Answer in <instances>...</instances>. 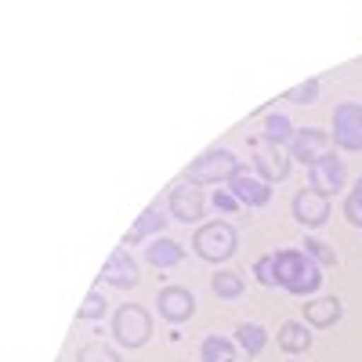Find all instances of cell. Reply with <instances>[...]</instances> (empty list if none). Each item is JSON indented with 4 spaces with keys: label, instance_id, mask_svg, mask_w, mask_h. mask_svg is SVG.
I'll list each match as a JSON object with an SVG mask.
<instances>
[{
    "label": "cell",
    "instance_id": "6da1fadb",
    "mask_svg": "<svg viewBox=\"0 0 362 362\" xmlns=\"http://www.w3.org/2000/svg\"><path fill=\"white\" fill-rule=\"evenodd\" d=\"M276 286L293 297H315L322 286V264L312 261L305 250H279L276 254Z\"/></svg>",
    "mask_w": 362,
    "mask_h": 362
},
{
    "label": "cell",
    "instance_id": "7a4b0ae2",
    "mask_svg": "<svg viewBox=\"0 0 362 362\" xmlns=\"http://www.w3.org/2000/svg\"><path fill=\"white\" fill-rule=\"evenodd\" d=\"M235 167H239V160H235L232 148L214 145V148L199 153V156L185 167L181 181H192V185H199V189H203V185H218V181H228V177L235 174Z\"/></svg>",
    "mask_w": 362,
    "mask_h": 362
},
{
    "label": "cell",
    "instance_id": "3957f363",
    "mask_svg": "<svg viewBox=\"0 0 362 362\" xmlns=\"http://www.w3.org/2000/svg\"><path fill=\"white\" fill-rule=\"evenodd\" d=\"M235 247H239V235H235V228H232L228 221H206V225H199L196 235H192L196 257H203V261H210V264L228 261V257L235 254Z\"/></svg>",
    "mask_w": 362,
    "mask_h": 362
},
{
    "label": "cell",
    "instance_id": "277c9868",
    "mask_svg": "<svg viewBox=\"0 0 362 362\" xmlns=\"http://www.w3.org/2000/svg\"><path fill=\"white\" fill-rule=\"evenodd\" d=\"M153 337V315L141 305H119L112 312V341L124 348H145Z\"/></svg>",
    "mask_w": 362,
    "mask_h": 362
},
{
    "label": "cell",
    "instance_id": "5b68a950",
    "mask_svg": "<svg viewBox=\"0 0 362 362\" xmlns=\"http://www.w3.org/2000/svg\"><path fill=\"white\" fill-rule=\"evenodd\" d=\"M344 181H348V167H344V160L337 153H326L322 160H315L308 167V189L319 192V196H326V199L337 196L344 189Z\"/></svg>",
    "mask_w": 362,
    "mask_h": 362
},
{
    "label": "cell",
    "instance_id": "8992f818",
    "mask_svg": "<svg viewBox=\"0 0 362 362\" xmlns=\"http://www.w3.org/2000/svg\"><path fill=\"white\" fill-rule=\"evenodd\" d=\"M334 145L344 153H362V105L358 102H341L334 109Z\"/></svg>",
    "mask_w": 362,
    "mask_h": 362
},
{
    "label": "cell",
    "instance_id": "52a82bcc",
    "mask_svg": "<svg viewBox=\"0 0 362 362\" xmlns=\"http://www.w3.org/2000/svg\"><path fill=\"white\" fill-rule=\"evenodd\" d=\"M228 192L239 199V206H254V210L268 206V199H272V185L254 174V167H243V163H239L235 174L228 177Z\"/></svg>",
    "mask_w": 362,
    "mask_h": 362
},
{
    "label": "cell",
    "instance_id": "ba28073f",
    "mask_svg": "<svg viewBox=\"0 0 362 362\" xmlns=\"http://www.w3.org/2000/svg\"><path fill=\"white\" fill-rule=\"evenodd\" d=\"M167 206H170V214H174L177 221L192 225V221H199V218H203L206 199H203V189H199V185H192V181H174L170 192H167Z\"/></svg>",
    "mask_w": 362,
    "mask_h": 362
},
{
    "label": "cell",
    "instance_id": "9c48e42d",
    "mask_svg": "<svg viewBox=\"0 0 362 362\" xmlns=\"http://www.w3.org/2000/svg\"><path fill=\"white\" fill-rule=\"evenodd\" d=\"M254 174L264 177L268 185H272V181H286L290 177V156H286V148L257 138L254 141Z\"/></svg>",
    "mask_w": 362,
    "mask_h": 362
},
{
    "label": "cell",
    "instance_id": "30bf717a",
    "mask_svg": "<svg viewBox=\"0 0 362 362\" xmlns=\"http://www.w3.org/2000/svg\"><path fill=\"white\" fill-rule=\"evenodd\" d=\"M329 141H334V138H329L326 131H319V127H297V134L290 141V156L297 163L312 167L315 160H322L329 153Z\"/></svg>",
    "mask_w": 362,
    "mask_h": 362
},
{
    "label": "cell",
    "instance_id": "8fae6325",
    "mask_svg": "<svg viewBox=\"0 0 362 362\" xmlns=\"http://www.w3.org/2000/svg\"><path fill=\"white\" fill-rule=\"evenodd\" d=\"M156 312L167 319V322H189L192 312H196V297L185 290V286H163L156 293Z\"/></svg>",
    "mask_w": 362,
    "mask_h": 362
},
{
    "label": "cell",
    "instance_id": "7c38bea8",
    "mask_svg": "<svg viewBox=\"0 0 362 362\" xmlns=\"http://www.w3.org/2000/svg\"><path fill=\"white\" fill-rule=\"evenodd\" d=\"M98 283H109V286H119V290L138 286V261L127 254V247H116L112 250V257L98 272Z\"/></svg>",
    "mask_w": 362,
    "mask_h": 362
},
{
    "label": "cell",
    "instance_id": "4fadbf2b",
    "mask_svg": "<svg viewBox=\"0 0 362 362\" xmlns=\"http://www.w3.org/2000/svg\"><path fill=\"white\" fill-rule=\"evenodd\" d=\"M293 221L305 228H322L329 221V199L312 192V189H300L293 196Z\"/></svg>",
    "mask_w": 362,
    "mask_h": 362
},
{
    "label": "cell",
    "instance_id": "5bb4252c",
    "mask_svg": "<svg viewBox=\"0 0 362 362\" xmlns=\"http://www.w3.org/2000/svg\"><path fill=\"white\" fill-rule=\"evenodd\" d=\"M300 315H305V326H312V329H329L341 322L344 305H341V297L322 293V297H308V305L300 308Z\"/></svg>",
    "mask_w": 362,
    "mask_h": 362
},
{
    "label": "cell",
    "instance_id": "9a60e30c",
    "mask_svg": "<svg viewBox=\"0 0 362 362\" xmlns=\"http://www.w3.org/2000/svg\"><path fill=\"white\" fill-rule=\"evenodd\" d=\"M167 225V214H163V206L160 203H153V206H145L141 210V218L127 228V235H124V247H134V243H141L145 235H153V232H160Z\"/></svg>",
    "mask_w": 362,
    "mask_h": 362
},
{
    "label": "cell",
    "instance_id": "2e32d148",
    "mask_svg": "<svg viewBox=\"0 0 362 362\" xmlns=\"http://www.w3.org/2000/svg\"><path fill=\"white\" fill-rule=\"evenodd\" d=\"M279 348L283 351H290V355H300V351H308L312 348V326H305V322H283L279 326Z\"/></svg>",
    "mask_w": 362,
    "mask_h": 362
},
{
    "label": "cell",
    "instance_id": "e0dca14e",
    "mask_svg": "<svg viewBox=\"0 0 362 362\" xmlns=\"http://www.w3.org/2000/svg\"><path fill=\"white\" fill-rule=\"evenodd\" d=\"M239 348H243L250 358H257L264 348H268V329L261 322H239L235 326V337H232Z\"/></svg>",
    "mask_w": 362,
    "mask_h": 362
},
{
    "label": "cell",
    "instance_id": "ac0fdd59",
    "mask_svg": "<svg viewBox=\"0 0 362 362\" xmlns=\"http://www.w3.org/2000/svg\"><path fill=\"white\" fill-rule=\"evenodd\" d=\"M181 243H174V239H156V243H148L145 250V261L153 268H177L181 264Z\"/></svg>",
    "mask_w": 362,
    "mask_h": 362
},
{
    "label": "cell",
    "instance_id": "d6986e66",
    "mask_svg": "<svg viewBox=\"0 0 362 362\" xmlns=\"http://www.w3.org/2000/svg\"><path fill=\"white\" fill-rule=\"evenodd\" d=\"M293 134H297V127L290 124V116H283V112H268L264 116V131H261V138L264 141H272V145H290L293 141Z\"/></svg>",
    "mask_w": 362,
    "mask_h": 362
},
{
    "label": "cell",
    "instance_id": "ffe728a7",
    "mask_svg": "<svg viewBox=\"0 0 362 362\" xmlns=\"http://www.w3.org/2000/svg\"><path fill=\"white\" fill-rule=\"evenodd\" d=\"M210 290H214V293H218L221 300H235V297H243L247 283H243V276H239V272L218 268L214 276H210Z\"/></svg>",
    "mask_w": 362,
    "mask_h": 362
},
{
    "label": "cell",
    "instance_id": "44dd1931",
    "mask_svg": "<svg viewBox=\"0 0 362 362\" xmlns=\"http://www.w3.org/2000/svg\"><path fill=\"white\" fill-rule=\"evenodd\" d=\"M199 358L203 362H235V341H228L221 334H210L199 348Z\"/></svg>",
    "mask_w": 362,
    "mask_h": 362
},
{
    "label": "cell",
    "instance_id": "7402d4cb",
    "mask_svg": "<svg viewBox=\"0 0 362 362\" xmlns=\"http://www.w3.org/2000/svg\"><path fill=\"white\" fill-rule=\"evenodd\" d=\"M76 362H124L116 348H109L105 341H87L80 351H76Z\"/></svg>",
    "mask_w": 362,
    "mask_h": 362
},
{
    "label": "cell",
    "instance_id": "603a6c76",
    "mask_svg": "<svg viewBox=\"0 0 362 362\" xmlns=\"http://www.w3.org/2000/svg\"><path fill=\"white\" fill-rule=\"evenodd\" d=\"M300 250H305L312 261H319L322 268H334V264L341 261V257H337V250L329 247V243H322V239H315V235H308V239H305V247H300Z\"/></svg>",
    "mask_w": 362,
    "mask_h": 362
},
{
    "label": "cell",
    "instance_id": "cb8c5ba5",
    "mask_svg": "<svg viewBox=\"0 0 362 362\" xmlns=\"http://www.w3.org/2000/svg\"><path fill=\"white\" fill-rule=\"evenodd\" d=\"M283 98H286V102H293V105H308V102H315V98H319V80L312 76V80H305V83L290 87Z\"/></svg>",
    "mask_w": 362,
    "mask_h": 362
},
{
    "label": "cell",
    "instance_id": "d4e9b609",
    "mask_svg": "<svg viewBox=\"0 0 362 362\" xmlns=\"http://www.w3.org/2000/svg\"><path fill=\"white\" fill-rule=\"evenodd\" d=\"M344 218H348V225H358L362 228V177L351 185V192L344 199Z\"/></svg>",
    "mask_w": 362,
    "mask_h": 362
},
{
    "label": "cell",
    "instance_id": "484cf974",
    "mask_svg": "<svg viewBox=\"0 0 362 362\" xmlns=\"http://www.w3.org/2000/svg\"><path fill=\"white\" fill-rule=\"evenodd\" d=\"M105 312H109V300L102 297V290H90L80 305V319H102Z\"/></svg>",
    "mask_w": 362,
    "mask_h": 362
},
{
    "label": "cell",
    "instance_id": "4316f807",
    "mask_svg": "<svg viewBox=\"0 0 362 362\" xmlns=\"http://www.w3.org/2000/svg\"><path fill=\"white\" fill-rule=\"evenodd\" d=\"M254 279L261 286H276V254H264L257 264H254Z\"/></svg>",
    "mask_w": 362,
    "mask_h": 362
},
{
    "label": "cell",
    "instance_id": "83f0119b",
    "mask_svg": "<svg viewBox=\"0 0 362 362\" xmlns=\"http://www.w3.org/2000/svg\"><path fill=\"white\" fill-rule=\"evenodd\" d=\"M214 206L225 210V214H232V210H239V199H235L232 192H218V196H214Z\"/></svg>",
    "mask_w": 362,
    "mask_h": 362
}]
</instances>
